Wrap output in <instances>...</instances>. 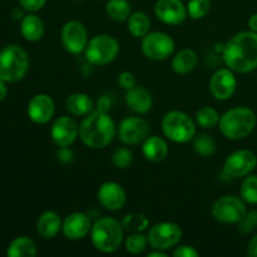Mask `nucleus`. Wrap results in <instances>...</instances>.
<instances>
[{
    "instance_id": "4c0bfd02",
    "label": "nucleus",
    "mask_w": 257,
    "mask_h": 257,
    "mask_svg": "<svg viewBox=\"0 0 257 257\" xmlns=\"http://www.w3.org/2000/svg\"><path fill=\"white\" fill-rule=\"evenodd\" d=\"M19 4L25 12L35 13L39 12L47 4V0H19Z\"/></svg>"
},
{
    "instance_id": "20e7f679",
    "label": "nucleus",
    "mask_w": 257,
    "mask_h": 257,
    "mask_svg": "<svg viewBox=\"0 0 257 257\" xmlns=\"http://www.w3.org/2000/svg\"><path fill=\"white\" fill-rule=\"evenodd\" d=\"M256 123L257 118L252 109L247 107H235L221 115L218 127L227 140L237 141L251 135Z\"/></svg>"
},
{
    "instance_id": "b1692460",
    "label": "nucleus",
    "mask_w": 257,
    "mask_h": 257,
    "mask_svg": "<svg viewBox=\"0 0 257 257\" xmlns=\"http://www.w3.org/2000/svg\"><path fill=\"white\" fill-rule=\"evenodd\" d=\"M20 32L28 42H38L44 35V23L38 15L30 13L22 19Z\"/></svg>"
},
{
    "instance_id": "cd10ccee",
    "label": "nucleus",
    "mask_w": 257,
    "mask_h": 257,
    "mask_svg": "<svg viewBox=\"0 0 257 257\" xmlns=\"http://www.w3.org/2000/svg\"><path fill=\"white\" fill-rule=\"evenodd\" d=\"M105 13L115 22H124L132 14V8L127 0H108L105 4Z\"/></svg>"
},
{
    "instance_id": "37998d69",
    "label": "nucleus",
    "mask_w": 257,
    "mask_h": 257,
    "mask_svg": "<svg viewBox=\"0 0 257 257\" xmlns=\"http://www.w3.org/2000/svg\"><path fill=\"white\" fill-rule=\"evenodd\" d=\"M247 24H248V28H250L251 32L257 33V13L251 15L250 19H248Z\"/></svg>"
},
{
    "instance_id": "f3484780",
    "label": "nucleus",
    "mask_w": 257,
    "mask_h": 257,
    "mask_svg": "<svg viewBox=\"0 0 257 257\" xmlns=\"http://www.w3.org/2000/svg\"><path fill=\"white\" fill-rule=\"evenodd\" d=\"M90 216L84 212H73L63 221L62 232L68 240L77 241L87 237L92 230Z\"/></svg>"
},
{
    "instance_id": "e433bc0d",
    "label": "nucleus",
    "mask_w": 257,
    "mask_h": 257,
    "mask_svg": "<svg viewBox=\"0 0 257 257\" xmlns=\"http://www.w3.org/2000/svg\"><path fill=\"white\" fill-rule=\"evenodd\" d=\"M136 83H137V80H136L135 74L128 72V70H124V72H122L118 75V84H119L123 89L128 90L131 89V88L136 87Z\"/></svg>"
},
{
    "instance_id": "f257e3e1",
    "label": "nucleus",
    "mask_w": 257,
    "mask_h": 257,
    "mask_svg": "<svg viewBox=\"0 0 257 257\" xmlns=\"http://www.w3.org/2000/svg\"><path fill=\"white\" fill-rule=\"evenodd\" d=\"M226 67L241 74L257 68V33L241 32L233 35L225 44L222 52Z\"/></svg>"
},
{
    "instance_id": "72a5a7b5",
    "label": "nucleus",
    "mask_w": 257,
    "mask_h": 257,
    "mask_svg": "<svg viewBox=\"0 0 257 257\" xmlns=\"http://www.w3.org/2000/svg\"><path fill=\"white\" fill-rule=\"evenodd\" d=\"M187 14L191 19L197 20L202 19L208 14L211 9L210 0H188L187 3Z\"/></svg>"
},
{
    "instance_id": "a878e982",
    "label": "nucleus",
    "mask_w": 257,
    "mask_h": 257,
    "mask_svg": "<svg viewBox=\"0 0 257 257\" xmlns=\"http://www.w3.org/2000/svg\"><path fill=\"white\" fill-rule=\"evenodd\" d=\"M7 255L9 257H34L37 255V246L32 238L19 236L8 246Z\"/></svg>"
},
{
    "instance_id": "1a4fd4ad",
    "label": "nucleus",
    "mask_w": 257,
    "mask_h": 257,
    "mask_svg": "<svg viewBox=\"0 0 257 257\" xmlns=\"http://www.w3.org/2000/svg\"><path fill=\"white\" fill-rule=\"evenodd\" d=\"M148 242L151 247L167 251L176 247L182 240V228L175 222H160L148 231Z\"/></svg>"
},
{
    "instance_id": "0eeeda50",
    "label": "nucleus",
    "mask_w": 257,
    "mask_h": 257,
    "mask_svg": "<svg viewBox=\"0 0 257 257\" xmlns=\"http://www.w3.org/2000/svg\"><path fill=\"white\" fill-rule=\"evenodd\" d=\"M84 52L85 58L90 64L102 67L109 64L117 58L119 53V43L112 35H95L89 39Z\"/></svg>"
},
{
    "instance_id": "9b49d317",
    "label": "nucleus",
    "mask_w": 257,
    "mask_h": 257,
    "mask_svg": "<svg viewBox=\"0 0 257 257\" xmlns=\"http://www.w3.org/2000/svg\"><path fill=\"white\" fill-rule=\"evenodd\" d=\"M62 44L70 54H79L87 48L89 37L85 25L79 20H69L65 23L60 32Z\"/></svg>"
},
{
    "instance_id": "c9c22d12",
    "label": "nucleus",
    "mask_w": 257,
    "mask_h": 257,
    "mask_svg": "<svg viewBox=\"0 0 257 257\" xmlns=\"http://www.w3.org/2000/svg\"><path fill=\"white\" fill-rule=\"evenodd\" d=\"M257 228V210H252L250 212H246L242 220L238 222V231L243 235L251 233Z\"/></svg>"
},
{
    "instance_id": "6ab92c4d",
    "label": "nucleus",
    "mask_w": 257,
    "mask_h": 257,
    "mask_svg": "<svg viewBox=\"0 0 257 257\" xmlns=\"http://www.w3.org/2000/svg\"><path fill=\"white\" fill-rule=\"evenodd\" d=\"M55 112L54 100L50 95L40 93L35 94L28 104V115L37 124H45L53 118Z\"/></svg>"
},
{
    "instance_id": "2eb2a0df",
    "label": "nucleus",
    "mask_w": 257,
    "mask_h": 257,
    "mask_svg": "<svg viewBox=\"0 0 257 257\" xmlns=\"http://www.w3.org/2000/svg\"><path fill=\"white\" fill-rule=\"evenodd\" d=\"M236 88L237 79L230 68H221L213 73L210 79V92L217 100L230 99L235 94Z\"/></svg>"
},
{
    "instance_id": "39448f33",
    "label": "nucleus",
    "mask_w": 257,
    "mask_h": 257,
    "mask_svg": "<svg viewBox=\"0 0 257 257\" xmlns=\"http://www.w3.org/2000/svg\"><path fill=\"white\" fill-rule=\"evenodd\" d=\"M29 69V57L19 45H8L0 50V79L14 83L23 79Z\"/></svg>"
},
{
    "instance_id": "f03ea898",
    "label": "nucleus",
    "mask_w": 257,
    "mask_h": 257,
    "mask_svg": "<svg viewBox=\"0 0 257 257\" xmlns=\"http://www.w3.org/2000/svg\"><path fill=\"white\" fill-rule=\"evenodd\" d=\"M118 127L107 112L93 110L85 115L79 125V138L87 147L102 150L107 147L117 136Z\"/></svg>"
},
{
    "instance_id": "f704fd0d",
    "label": "nucleus",
    "mask_w": 257,
    "mask_h": 257,
    "mask_svg": "<svg viewBox=\"0 0 257 257\" xmlns=\"http://www.w3.org/2000/svg\"><path fill=\"white\" fill-rule=\"evenodd\" d=\"M133 155L128 148L120 147L113 152L112 155V163L114 167L119 168V170H125L132 165Z\"/></svg>"
},
{
    "instance_id": "412c9836",
    "label": "nucleus",
    "mask_w": 257,
    "mask_h": 257,
    "mask_svg": "<svg viewBox=\"0 0 257 257\" xmlns=\"http://www.w3.org/2000/svg\"><path fill=\"white\" fill-rule=\"evenodd\" d=\"M63 221L60 216L54 211H45L39 216L37 222L38 235L44 240H52L57 237L62 231Z\"/></svg>"
},
{
    "instance_id": "2f4dec72",
    "label": "nucleus",
    "mask_w": 257,
    "mask_h": 257,
    "mask_svg": "<svg viewBox=\"0 0 257 257\" xmlns=\"http://www.w3.org/2000/svg\"><path fill=\"white\" fill-rule=\"evenodd\" d=\"M193 150L201 157H211L216 152V142L211 136L202 133L193 138Z\"/></svg>"
},
{
    "instance_id": "c756f323",
    "label": "nucleus",
    "mask_w": 257,
    "mask_h": 257,
    "mask_svg": "<svg viewBox=\"0 0 257 257\" xmlns=\"http://www.w3.org/2000/svg\"><path fill=\"white\" fill-rule=\"evenodd\" d=\"M218 122H220V114L215 108L205 105L196 112V123L202 128H213L218 125Z\"/></svg>"
},
{
    "instance_id": "bb28decb",
    "label": "nucleus",
    "mask_w": 257,
    "mask_h": 257,
    "mask_svg": "<svg viewBox=\"0 0 257 257\" xmlns=\"http://www.w3.org/2000/svg\"><path fill=\"white\" fill-rule=\"evenodd\" d=\"M128 30L135 38H143L150 33L151 20L146 13L135 12L128 18Z\"/></svg>"
},
{
    "instance_id": "dca6fc26",
    "label": "nucleus",
    "mask_w": 257,
    "mask_h": 257,
    "mask_svg": "<svg viewBox=\"0 0 257 257\" xmlns=\"http://www.w3.org/2000/svg\"><path fill=\"white\" fill-rule=\"evenodd\" d=\"M155 14L158 20L167 25L182 24L188 17L187 7L182 0H157Z\"/></svg>"
},
{
    "instance_id": "ea45409f",
    "label": "nucleus",
    "mask_w": 257,
    "mask_h": 257,
    "mask_svg": "<svg viewBox=\"0 0 257 257\" xmlns=\"http://www.w3.org/2000/svg\"><path fill=\"white\" fill-rule=\"evenodd\" d=\"M58 158L62 162L68 163L73 160V152L69 147H60L59 152H58Z\"/></svg>"
},
{
    "instance_id": "a211bd4d",
    "label": "nucleus",
    "mask_w": 257,
    "mask_h": 257,
    "mask_svg": "<svg viewBox=\"0 0 257 257\" xmlns=\"http://www.w3.org/2000/svg\"><path fill=\"white\" fill-rule=\"evenodd\" d=\"M97 197L100 206L108 211L120 210L127 201L124 188L114 181H108L100 185V187L98 188Z\"/></svg>"
},
{
    "instance_id": "4be33fe9",
    "label": "nucleus",
    "mask_w": 257,
    "mask_h": 257,
    "mask_svg": "<svg viewBox=\"0 0 257 257\" xmlns=\"http://www.w3.org/2000/svg\"><path fill=\"white\" fill-rule=\"evenodd\" d=\"M142 153L150 162H162L168 155V145L160 136H152L142 143Z\"/></svg>"
},
{
    "instance_id": "aec40b11",
    "label": "nucleus",
    "mask_w": 257,
    "mask_h": 257,
    "mask_svg": "<svg viewBox=\"0 0 257 257\" xmlns=\"http://www.w3.org/2000/svg\"><path fill=\"white\" fill-rule=\"evenodd\" d=\"M125 104L132 112L137 114H146L152 109V95L146 88L136 85L125 93Z\"/></svg>"
},
{
    "instance_id": "c85d7f7f",
    "label": "nucleus",
    "mask_w": 257,
    "mask_h": 257,
    "mask_svg": "<svg viewBox=\"0 0 257 257\" xmlns=\"http://www.w3.org/2000/svg\"><path fill=\"white\" fill-rule=\"evenodd\" d=\"M120 225L128 232H143L150 226V221L143 213H128L122 218Z\"/></svg>"
},
{
    "instance_id": "79ce46f5",
    "label": "nucleus",
    "mask_w": 257,
    "mask_h": 257,
    "mask_svg": "<svg viewBox=\"0 0 257 257\" xmlns=\"http://www.w3.org/2000/svg\"><path fill=\"white\" fill-rule=\"evenodd\" d=\"M247 255L251 257H257V233L250 240L247 245Z\"/></svg>"
},
{
    "instance_id": "58836bf2",
    "label": "nucleus",
    "mask_w": 257,
    "mask_h": 257,
    "mask_svg": "<svg viewBox=\"0 0 257 257\" xmlns=\"http://www.w3.org/2000/svg\"><path fill=\"white\" fill-rule=\"evenodd\" d=\"M198 255H200L198 251L196 250L195 247L188 245L178 246V247H176V250L173 251V256L175 257H197Z\"/></svg>"
},
{
    "instance_id": "c03bdc74",
    "label": "nucleus",
    "mask_w": 257,
    "mask_h": 257,
    "mask_svg": "<svg viewBox=\"0 0 257 257\" xmlns=\"http://www.w3.org/2000/svg\"><path fill=\"white\" fill-rule=\"evenodd\" d=\"M5 83L7 82H4V80L0 79V102H2V100H4L5 97H7V94H8V87Z\"/></svg>"
},
{
    "instance_id": "4468645a",
    "label": "nucleus",
    "mask_w": 257,
    "mask_h": 257,
    "mask_svg": "<svg viewBox=\"0 0 257 257\" xmlns=\"http://www.w3.org/2000/svg\"><path fill=\"white\" fill-rule=\"evenodd\" d=\"M79 137V125L77 120L68 115H62L53 122L50 138L58 147H69Z\"/></svg>"
},
{
    "instance_id": "9d476101",
    "label": "nucleus",
    "mask_w": 257,
    "mask_h": 257,
    "mask_svg": "<svg viewBox=\"0 0 257 257\" xmlns=\"http://www.w3.org/2000/svg\"><path fill=\"white\" fill-rule=\"evenodd\" d=\"M142 53L152 60H165L175 52V42L163 32H152L142 38Z\"/></svg>"
},
{
    "instance_id": "49530a36",
    "label": "nucleus",
    "mask_w": 257,
    "mask_h": 257,
    "mask_svg": "<svg viewBox=\"0 0 257 257\" xmlns=\"http://www.w3.org/2000/svg\"><path fill=\"white\" fill-rule=\"evenodd\" d=\"M75 2H84V0H75Z\"/></svg>"
},
{
    "instance_id": "5701e85b",
    "label": "nucleus",
    "mask_w": 257,
    "mask_h": 257,
    "mask_svg": "<svg viewBox=\"0 0 257 257\" xmlns=\"http://www.w3.org/2000/svg\"><path fill=\"white\" fill-rule=\"evenodd\" d=\"M65 109L74 117H85L93 112L94 103L93 99L85 93H73L68 95L64 102Z\"/></svg>"
},
{
    "instance_id": "f8f14e48",
    "label": "nucleus",
    "mask_w": 257,
    "mask_h": 257,
    "mask_svg": "<svg viewBox=\"0 0 257 257\" xmlns=\"http://www.w3.org/2000/svg\"><path fill=\"white\" fill-rule=\"evenodd\" d=\"M257 166V157L250 150H238L231 153L223 163V172L232 178H241L251 175Z\"/></svg>"
},
{
    "instance_id": "473e14b6",
    "label": "nucleus",
    "mask_w": 257,
    "mask_h": 257,
    "mask_svg": "<svg viewBox=\"0 0 257 257\" xmlns=\"http://www.w3.org/2000/svg\"><path fill=\"white\" fill-rule=\"evenodd\" d=\"M241 198L246 203L257 205V176L248 175L243 178L240 188Z\"/></svg>"
},
{
    "instance_id": "393cba45",
    "label": "nucleus",
    "mask_w": 257,
    "mask_h": 257,
    "mask_svg": "<svg viewBox=\"0 0 257 257\" xmlns=\"http://www.w3.org/2000/svg\"><path fill=\"white\" fill-rule=\"evenodd\" d=\"M198 57L192 49H182L172 58V69L177 74H188L196 68Z\"/></svg>"
},
{
    "instance_id": "6e6552de",
    "label": "nucleus",
    "mask_w": 257,
    "mask_h": 257,
    "mask_svg": "<svg viewBox=\"0 0 257 257\" xmlns=\"http://www.w3.org/2000/svg\"><path fill=\"white\" fill-rule=\"evenodd\" d=\"M211 212L217 222L232 225V223H238L242 220V217L247 212V208H246V202L242 198L233 195H227L220 197L213 203Z\"/></svg>"
},
{
    "instance_id": "7c9ffc66",
    "label": "nucleus",
    "mask_w": 257,
    "mask_h": 257,
    "mask_svg": "<svg viewBox=\"0 0 257 257\" xmlns=\"http://www.w3.org/2000/svg\"><path fill=\"white\" fill-rule=\"evenodd\" d=\"M148 245H150L148 237L142 235V232H132L124 238L125 251L132 255H140V253L145 252Z\"/></svg>"
},
{
    "instance_id": "423d86ee",
    "label": "nucleus",
    "mask_w": 257,
    "mask_h": 257,
    "mask_svg": "<svg viewBox=\"0 0 257 257\" xmlns=\"http://www.w3.org/2000/svg\"><path fill=\"white\" fill-rule=\"evenodd\" d=\"M162 132L175 143H187L196 137V123L182 110H171L162 119Z\"/></svg>"
},
{
    "instance_id": "a19ab883",
    "label": "nucleus",
    "mask_w": 257,
    "mask_h": 257,
    "mask_svg": "<svg viewBox=\"0 0 257 257\" xmlns=\"http://www.w3.org/2000/svg\"><path fill=\"white\" fill-rule=\"evenodd\" d=\"M97 109L102 110V112H107L110 109V98L108 95H103L98 99L97 102Z\"/></svg>"
},
{
    "instance_id": "7ed1b4c3",
    "label": "nucleus",
    "mask_w": 257,
    "mask_h": 257,
    "mask_svg": "<svg viewBox=\"0 0 257 257\" xmlns=\"http://www.w3.org/2000/svg\"><path fill=\"white\" fill-rule=\"evenodd\" d=\"M90 240L95 250L103 253H113L124 242V228L113 217H100L90 230Z\"/></svg>"
},
{
    "instance_id": "ddd939ff",
    "label": "nucleus",
    "mask_w": 257,
    "mask_h": 257,
    "mask_svg": "<svg viewBox=\"0 0 257 257\" xmlns=\"http://www.w3.org/2000/svg\"><path fill=\"white\" fill-rule=\"evenodd\" d=\"M150 135V125L141 117H127L120 122L117 136L123 145L137 146L145 142Z\"/></svg>"
},
{
    "instance_id": "a18cd8bd",
    "label": "nucleus",
    "mask_w": 257,
    "mask_h": 257,
    "mask_svg": "<svg viewBox=\"0 0 257 257\" xmlns=\"http://www.w3.org/2000/svg\"><path fill=\"white\" fill-rule=\"evenodd\" d=\"M147 256L148 257H155V256H157V257H166V256H167V253H166L165 251H162V250H157V248H153L152 252L148 253Z\"/></svg>"
}]
</instances>
